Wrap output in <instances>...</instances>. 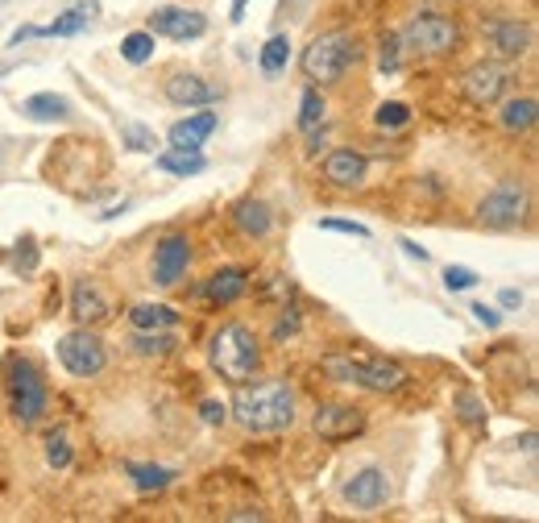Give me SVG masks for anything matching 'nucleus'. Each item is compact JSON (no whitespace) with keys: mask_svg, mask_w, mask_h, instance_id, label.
Segmentation results:
<instances>
[{"mask_svg":"<svg viewBox=\"0 0 539 523\" xmlns=\"http://www.w3.org/2000/svg\"><path fill=\"white\" fill-rule=\"evenodd\" d=\"M208 362H212V370L224 382H233V387L249 382L253 374H258V362H262V349H258L253 328H245L237 320L233 324H220V333L208 345Z\"/></svg>","mask_w":539,"mask_h":523,"instance_id":"obj_2","label":"nucleus"},{"mask_svg":"<svg viewBox=\"0 0 539 523\" xmlns=\"http://www.w3.org/2000/svg\"><path fill=\"white\" fill-rule=\"evenodd\" d=\"M162 96L170 100V104H179V108H208V104H216L220 96H224V88L220 84H212V79H204V75H191V71H175L162 84Z\"/></svg>","mask_w":539,"mask_h":523,"instance_id":"obj_11","label":"nucleus"},{"mask_svg":"<svg viewBox=\"0 0 539 523\" xmlns=\"http://www.w3.org/2000/svg\"><path fill=\"white\" fill-rule=\"evenodd\" d=\"M399 42L415 54H423V59H444V54H457L461 50V25L444 17V13H415L407 25Z\"/></svg>","mask_w":539,"mask_h":523,"instance_id":"obj_6","label":"nucleus"},{"mask_svg":"<svg viewBox=\"0 0 539 523\" xmlns=\"http://www.w3.org/2000/svg\"><path fill=\"white\" fill-rule=\"evenodd\" d=\"M287 59H291V42H287V34H274V38L262 46V75H278L282 67H287Z\"/></svg>","mask_w":539,"mask_h":523,"instance_id":"obj_29","label":"nucleus"},{"mask_svg":"<svg viewBox=\"0 0 539 523\" xmlns=\"http://www.w3.org/2000/svg\"><path fill=\"white\" fill-rule=\"evenodd\" d=\"M71 316H75L83 328H92V324H104V320L112 316V304L100 295V287H96V283L79 279V283L71 287Z\"/></svg>","mask_w":539,"mask_h":523,"instance_id":"obj_17","label":"nucleus"},{"mask_svg":"<svg viewBox=\"0 0 539 523\" xmlns=\"http://www.w3.org/2000/svg\"><path fill=\"white\" fill-rule=\"evenodd\" d=\"M374 121H378L382 129H403V125L411 121V108H407L403 100H386V104H378Z\"/></svg>","mask_w":539,"mask_h":523,"instance_id":"obj_32","label":"nucleus"},{"mask_svg":"<svg viewBox=\"0 0 539 523\" xmlns=\"http://www.w3.org/2000/svg\"><path fill=\"white\" fill-rule=\"evenodd\" d=\"M121 59L125 63H150L154 59V34L150 30H137L121 38Z\"/></svg>","mask_w":539,"mask_h":523,"instance_id":"obj_28","label":"nucleus"},{"mask_svg":"<svg viewBox=\"0 0 539 523\" xmlns=\"http://www.w3.org/2000/svg\"><path fill=\"white\" fill-rule=\"evenodd\" d=\"M481 30H486L494 54H502V59H523L531 50V25L519 17H490L481 21Z\"/></svg>","mask_w":539,"mask_h":523,"instance_id":"obj_13","label":"nucleus"},{"mask_svg":"<svg viewBox=\"0 0 539 523\" xmlns=\"http://www.w3.org/2000/svg\"><path fill=\"white\" fill-rule=\"evenodd\" d=\"M125 474L133 478V486H137L141 494L166 490L170 482H175V470H166V465H137V461H129V465H125Z\"/></svg>","mask_w":539,"mask_h":523,"instance_id":"obj_26","label":"nucleus"},{"mask_svg":"<svg viewBox=\"0 0 539 523\" xmlns=\"http://www.w3.org/2000/svg\"><path fill=\"white\" fill-rule=\"evenodd\" d=\"M473 316H477L481 324H486V328H498V324H502V316H498L494 308H486V304H473Z\"/></svg>","mask_w":539,"mask_h":523,"instance_id":"obj_40","label":"nucleus"},{"mask_svg":"<svg viewBox=\"0 0 539 523\" xmlns=\"http://www.w3.org/2000/svg\"><path fill=\"white\" fill-rule=\"evenodd\" d=\"M519 304H523L519 291H502V308H519Z\"/></svg>","mask_w":539,"mask_h":523,"instance_id":"obj_44","label":"nucleus"},{"mask_svg":"<svg viewBox=\"0 0 539 523\" xmlns=\"http://www.w3.org/2000/svg\"><path fill=\"white\" fill-rule=\"evenodd\" d=\"M191 266V241L183 233H166L154 245V283L158 287H175Z\"/></svg>","mask_w":539,"mask_h":523,"instance_id":"obj_12","label":"nucleus"},{"mask_svg":"<svg viewBox=\"0 0 539 523\" xmlns=\"http://www.w3.org/2000/svg\"><path fill=\"white\" fill-rule=\"evenodd\" d=\"M245 5H249V0H233V21H241V17H245Z\"/></svg>","mask_w":539,"mask_h":523,"instance_id":"obj_45","label":"nucleus"},{"mask_svg":"<svg viewBox=\"0 0 539 523\" xmlns=\"http://www.w3.org/2000/svg\"><path fill=\"white\" fill-rule=\"evenodd\" d=\"M510 88V71L502 63H473L461 75V92L473 108H494Z\"/></svg>","mask_w":539,"mask_h":523,"instance_id":"obj_9","label":"nucleus"},{"mask_svg":"<svg viewBox=\"0 0 539 523\" xmlns=\"http://www.w3.org/2000/svg\"><path fill=\"white\" fill-rule=\"evenodd\" d=\"M245 287H249V270H241V266H224V270H216L212 279H208L204 295L212 299V304H233V299H241Z\"/></svg>","mask_w":539,"mask_h":523,"instance_id":"obj_19","label":"nucleus"},{"mask_svg":"<svg viewBox=\"0 0 539 523\" xmlns=\"http://www.w3.org/2000/svg\"><path fill=\"white\" fill-rule=\"evenodd\" d=\"M92 17H96V5H75V9H67L63 17H54L46 30H38V34H46V38H71V34H79V30H88Z\"/></svg>","mask_w":539,"mask_h":523,"instance_id":"obj_25","label":"nucleus"},{"mask_svg":"<svg viewBox=\"0 0 539 523\" xmlns=\"http://www.w3.org/2000/svg\"><path fill=\"white\" fill-rule=\"evenodd\" d=\"M345 499H349L357 511H378V507L390 499V482H386V474L378 470V465H365V470H357V474L345 482Z\"/></svg>","mask_w":539,"mask_h":523,"instance_id":"obj_15","label":"nucleus"},{"mask_svg":"<svg viewBox=\"0 0 539 523\" xmlns=\"http://www.w3.org/2000/svg\"><path fill=\"white\" fill-rule=\"evenodd\" d=\"M9 71H17V63L9 59V63H0V75H9Z\"/></svg>","mask_w":539,"mask_h":523,"instance_id":"obj_46","label":"nucleus"},{"mask_svg":"<svg viewBox=\"0 0 539 523\" xmlns=\"http://www.w3.org/2000/svg\"><path fill=\"white\" fill-rule=\"evenodd\" d=\"M365 171H370V162H365V154H357V150H332L324 158V179L332 187H340V191L361 187L365 183Z\"/></svg>","mask_w":539,"mask_h":523,"instance_id":"obj_16","label":"nucleus"},{"mask_svg":"<svg viewBox=\"0 0 539 523\" xmlns=\"http://www.w3.org/2000/svg\"><path fill=\"white\" fill-rule=\"evenodd\" d=\"M357 59H361V42H357V34H349V30H332V34H320L316 42L303 50L299 67H303V75L311 79V84H336V79L345 75Z\"/></svg>","mask_w":539,"mask_h":523,"instance_id":"obj_5","label":"nucleus"},{"mask_svg":"<svg viewBox=\"0 0 539 523\" xmlns=\"http://www.w3.org/2000/svg\"><path fill=\"white\" fill-rule=\"evenodd\" d=\"M527 212V191L519 179H502L486 200L477 204V220L486 229H510V225H519Z\"/></svg>","mask_w":539,"mask_h":523,"instance_id":"obj_8","label":"nucleus"},{"mask_svg":"<svg viewBox=\"0 0 539 523\" xmlns=\"http://www.w3.org/2000/svg\"><path fill=\"white\" fill-rule=\"evenodd\" d=\"M21 113L30 117V121H67L71 117V104L67 96H54V92H38L21 104Z\"/></svg>","mask_w":539,"mask_h":523,"instance_id":"obj_23","label":"nucleus"},{"mask_svg":"<svg viewBox=\"0 0 539 523\" xmlns=\"http://www.w3.org/2000/svg\"><path fill=\"white\" fill-rule=\"evenodd\" d=\"M233 416L249 432H278L291 428L295 420V391L287 382H253V387H237L233 395Z\"/></svg>","mask_w":539,"mask_h":523,"instance_id":"obj_1","label":"nucleus"},{"mask_svg":"<svg viewBox=\"0 0 539 523\" xmlns=\"http://www.w3.org/2000/svg\"><path fill=\"white\" fill-rule=\"evenodd\" d=\"M129 324L141 328V333H162V328H175L179 324V312L166 308V304H137L129 312Z\"/></svg>","mask_w":539,"mask_h":523,"instance_id":"obj_24","label":"nucleus"},{"mask_svg":"<svg viewBox=\"0 0 539 523\" xmlns=\"http://www.w3.org/2000/svg\"><path fill=\"white\" fill-rule=\"evenodd\" d=\"M457 416L469 424V428H486V407H481V399L473 391H461L457 395Z\"/></svg>","mask_w":539,"mask_h":523,"instance_id":"obj_33","label":"nucleus"},{"mask_svg":"<svg viewBox=\"0 0 539 523\" xmlns=\"http://www.w3.org/2000/svg\"><path fill=\"white\" fill-rule=\"evenodd\" d=\"M295 328H299V316H295V312H291V316H282V320H278V328H274V341H282V337H291V333H295Z\"/></svg>","mask_w":539,"mask_h":523,"instance_id":"obj_41","label":"nucleus"},{"mask_svg":"<svg viewBox=\"0 0 539 523\" xmlns=\"http://www.w3.org/2000/svg\"><path fill=\"white\" fill-rule=\"evenodd\" d=\"M311 428H316L320 440H353L365 432V411L353 403H320L316 416H311Z\"/></svg>","mask_w":539,"mask_h":523,"instance_id":"obj_10","label":"nucleus"},{"mask_svg":"<svg viewBox=\"0 0 539 523\" xmlns=\"http://www.w3.org/2000/svg\"><path fill=\"white\" fill-rule=\"evenodd\" d=\"M399 245H403V250H407L411 258H419V262H428V250H423V245H415V241H407V237H403Z\"/></svg>","mask_w":539,"mask_h":523,"instance_id":"obj_42","label":"nucleus"},{"mask_svg":"<svg viewBox=\"0 0 539 523\" xmlns=\"http://www.w3.org/2000/svg\"><path fill=\"white\" fill-rule=\"evenodd\" d=\"M229 519H266V511H258V507H241V511H233Z\"/></svg>","mask_w":539,"mask_h":523,"instance_id":"obj_43","label":"nucleus"},{"mask_svg":"<svg viewBox=\"0 0 539 523\" xmlns=\"http://www.w3.org/2000/svg\"><path fill=\"white\" fill-rule=\"evenodd\" d=\"M5 391H9V411L21 428H34L42 416H46V378L42 370L30 362V357H9L5 362Z\"/></svg>","mask_w":539,"mask_h":523,"instance_id":"obj_4","label":"nucleus"},{"mask_svg":"<svg viewBox=\"0 0 539 523\" xmlns=\"http://www.w3.org/2000/svg\"><path fill=\"white\" fill-rule=\"evenodd\" d=\"M320 370L336 382H353L361 391H399L407 387V370L399 362H386V357H353V353H324L320 357Z\"/></svg>","mask_w":539,"mask_h":523,"instance_id":"obj_3","label":"nucleus"},{"mask_svg":"<svg viewBox=\"0 0 539 523\" xmlns=\"http://www.w3.org/2000/svg\"><path fill=\"white\" fill-rule=\"evenodd\" d=\"M216 125H220L216 113H191L187 121L170 125V146H191V150H200L208 137L216 133Z\"/></svg>","mask_w":539,"mask_h":523,"instance_id":"obj_18","label":"nucleus"},{"mask_svg":"<svg viewBox=\"0 0 539 523\" xmlns=\"http://www.w3.org/2000/svg\"><path fill=\"white\" fill-rule=\"evenodd\" d=\"M59 362L75 378H96L108 366V349H104V341L96 333H88V328H75V333H67L59 341Z\"/></svg>","mask_w":539,"mask_h":523,"instance_id":"obj_7","label":"nucleus"},{"mask_svg":"<svg viewBox=\"0 0 539 523\" xmlns=\"http://www.w3.org/2000/svg\"><path fill=\"white\" fill-rule=\"evenodd\" d=\"M38 266V250H34V241H21V250L13 254V270H21V274H30Z\"/></svg>","mask_w":539,"mask_h":523,"instance_id":"obj_38","label":"nucleus"},{"mask_svg":"<svg viewBox=\"0 0 539 523\" xmlns=\"http://www.w3.org/2000/svg\"><path fill=\"white\" fill-rule=\"evenodd\" d=\"M200 411H204V424H224V420H229V407L216 403V399H208Z\"/></svg>","mask_w":539,"mask_h":523,"instance_id":"obj_39","label":"nucleus"},{"mask_svg":"<svg viewBox=\"0 0 539 523\" xmlns=\"http://www.w3.org/2000/svg\"><path fill=\"white\" fill-rule=\"evenodd\" d=\"M535 117H539L535 96H515V100H506V104H502L498 125H502L506 133H527V129L535 125Z\"/></svg>","mask_w":539,"mask_h":523,"instance_id":"obj_22","label":"nucleus"},{"mask_svg":"<svg viewBox=\"0 0 539 523\" xmlns=\"http://www.w3.org/2000/svg\"><path fill=\"white\" fill-rule=\"evenodd\" d=\"M141 357H166L170 349H175L179 341L175 337H170V328H162V333H141V328H137V333H133V341H129Z\"/></svg>","mask_w":539,"mask_h":523,"instance_id":"obj_27","label":"nucleus"},{"mask_svg":"<svg viewBox=\"0 0 539 523\" xmlns=\"http://www.w3.org/2000/svg\"><path fill=\"white\" fill-rule=\"evenodd\" d=\"M46 461L54 465V470H67V465H71V440H67V432H50L46 436Z\"/></svg>","mask_w":539,"mask_h":523,"instance_id":"obj_34","label":"nucleus"},{"mask_svg":"<svg viewBox=\"0 0 539 523\" xmlns=\"http://www.w3.org/2000/svg\"><path fill=\"white\" fill-rule=\"evenodd\" d=\"M378 67H382V71H394V67H399V38H394V34H386V38H382Z\"/></svg>","mask_w":539,"mask_h":523,"instance_id":"obj_37","label":"nucleus"},{"mask_svg":"<svg viewBox=\"0 0 539 523\" xmlns=\"http://www.w3.org/2000/svg\"><path fill=\"white\" fill-rule=\"evenodd\" d=\"M233 225H237L245 237H266L270 225H274V216H270V208H266L262 200H241V204L233 208Z\"/></svg>","mask_w":539,"mask_h":523,"instance_id":"obj_20","label":"nucleus"},{"mask_svg":"<svg viewBox=\"0 0 539 523\" xmlns=\"http://www.w3.org/2000/svg\"><path fill=\"white\" fill-rule=\"evenodd\" d=\"M477 283V270H469V266H448L444 270V287L448 291H469Z\"/></svg>","mask_w":539,"mask_h":523,"instance_id":"obj_35","label":"nucleus"},{"mask_svg":"<svg viewBox=\"0 0 539 523\" xmlns=\"http://www.w3.org/2000/svg\"><path fill=\"white\" fill-rule=\"evenodd\" d=\"M121 137H125V146H129V150H137V154H154V146H158L154 129L133 125V121H125V125H121Z\"/></svg>","mask_w":539,"mask_h":523,"instance_id":"obj_31","label":"nucleus"},{"mask_svg":"<svg viewBox=\"0 0 539 523\" xmlns=\"http://www.w3.org/2000/svg\"><path fill=\"white\" fill-rule=\"evenodd\" d=\"M158 167L166 171V175H200L204 167H208V158L200 154V150H191V146H170V150H162L158 154Z\"/></svg>","mask_w":539,"mask_h":523,"instance_id":"obj_21","label":"nucleus"},{"mask_svg":"<svg viewBox=\"0 0 539 523\" xmlns=\"http://www.w3.org/2000/svg\"><path fill=\"white\" fill-rule=\"evenodd\" d=\"M320 229H328V233H349V237H370V229L357 225V220H336V216L320 220Z\"/></svg>","mask_w":539,"mask_h":523,"instance_id":"obj_36","label":"nucleus"},{"mask_svg":"<svg viewBox=\"0 0 539 523\" xmlns=\"http://www.w3.org/2000/svg\"><path fill=\"white\" fill-rule=\"evenodd\" d=\"M320 121H324V96H320L316 88H307V92H303V100H299V129H303V133H311Z\"/></svg>","mask_w":539,"mask_h":523,"instance_id":"obj_30","label":"nucleus"},{"mask_svg":"<svg viewBox=\"0 0 539 523\" xmlns=\"http://www.w3.org/2000/svg\"><path fill=\"white\" fill-rule=\"evenodd\" d=\"M150 34L158 38H175V42H191V38H204L208 34V17L195 13V9H158L150 13Z\"/></svg>","mask_w":539,"mask_h":523,"instance_id":"obj_14","label":"nucleus"}]
</instances>
